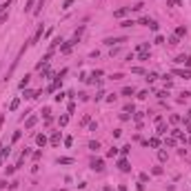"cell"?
<instances>
[{"mask_svg":"<svg viewBox=\"0 0 191 191\" xmlns=\"http://www.w3.org/2000/svg\"><path fill=\"white\" fill-rule=\"evenodd\" d=\"M129 151H131V145H125V147H122V149H120V154H122V156H127V154H129Z\"/></svg>","mask_w":191,"mask_h":191,"instance_id":"27","label":"cell"},{"mask_svg":"<svg viewBox=\"0 0 191 191\" xmlns=\"http://www.w3.org/2000/svg\"><path fill=\"white\" fill-rule=\"evenodd\" d=\"M185 129L191 133V120H189V118H185Z\"/></svg>","mask_w":191,"mask_h":191,"instance_id":"31","label":"cell"},{"mask_svg":"<svg viewBox=\"0 0 191 191\" xmlns=\"http://www.w3.org/2000/svg\"><path fill=\"white\" fill-rule=\"evenodd\" d=\"M91 169H93V171H102V169H104V162H102L100 158H98V160H91Z\"/></svg>","mask_w":191,"mask_h":191,"instance_id":"6","label":"cell"},{"mask_svg":"<svg viewBox=\"0 0 191 191\" xmlns=\"http://www.w3.org/2000/svg\"><path fill=\"white\" fill-rule=\"evenodd\" d=\"M38 0H27V5H25V11H31V7H36Z\"/></svg>","mask_w":191,"mask_h":191,"instance_id":"18","label":"cell"},{"mask_svg":"<svg viewBox=\"0 0 191 191\" xmlns=\"http://www.w3.org/2000/svg\"><path fill=\"white\" fill-rule=\"evenodd\" d=\"M131 11V7H122V9H118V11H113V18H122V16H127Z\"/></svg>","mask_w":191,"mask_h":191,"instance_id":"7","label":"cell"},{"mask_svg":"<svg viewBox=\"0 0 191 191\" xmlns=\"http://www.w3.org/2000/svg\"><path fill=\"white\" fill-rule=\"evenodd\" d=\"M118 191H127V187H125V185H120V187H118Z\"/></svg>","mask_w":191,"mask_h":191,"instance_id":"43","label":"cell"},{"mask_svg":"<svg viewBox=\"0 0 191 191\" xmlns=\"http://www.w3.org/2000/svg\"><path fill=\"white\" fill-rule=\"evenodd\" d=\"M171 133H173V138H178V140H182V142H187L189 138L185 136V133L182 131H180V129H171Z\"/></svg>","mask_w":191,"mask_h":191,"instance_id":"8","label":"cell"},{"mask_svg":"<svg viewBox=\"0 0 191 191\" xmlns=\"http://www.w3.org/2000/svg\"><path fill=\"white\" fill-rule=\"evenodd\" d=\"M36 122H38V116H29V118H27V122H25V129H31Z\"/></svg>","mask_w":191,"mask_h":191,"instance_id":"10","label":"cell"},{"mask_svg":"<svg viewBox=\"0 0 191 191\" xmlns=\"http://www.w3.org/2000/svg\"><path fill=\"white\" fill-rule=\"evenodd\" d=\"M156 78H158V73H147V80H149V82H154Z\"/></svg>","mask_w":191,"mask_h":191,"instance_id":"33","label":"cell"},{"mask_svg":"<svg viewBox=\"0 0 191 191\" xmlns=\"http://www.w3.org/2000/svg\"><path fill=\"white\" fill-rule=\"evenodd\" d=\"M167 5H169V7H173V5H178V0H167Z\"/></svg>","mask_w":191,"mask_h":191,"instance_id":"40","label":"cell"},{"mask_svg":"<svg viewBox=\"0 0 191 191\" xmlns=\"http://www.w3.org/2000/svg\"><path fill=\"white\" fill-rule=\"evenodd\" d=\"M138 58H140V60H149V51H140Z\"/></svg>","mask_w":191,"mask_h":191,"instance_id":"26","label":"cell"},{"mask_svg":"<svg viewBox=\"0 0 191 191\" xmlns=\"http://www.w3.org/2000/svg\"><path fill=\"white\" fill-rule=\"evenodd\" d=\"M73 2H76V0H64V2H62V9H69Z\"/></svg>","mask_w":191,"mask_h":191,"instance_id":"29","label":"cell"},{"mask_svg":"<svg viewBox=\"0 0 191 191\" xmlns=\"http://www.w3.org/2000/svg\"><path fill=\"white\" fill-rule=\"evenodd\" d=\"M58 165H73V158H58Z\"/></svg>","mask_w":191,"mask_h":191,"instance_id":"17","label":"cell"},{"mask_svg":"<svg viewBox=\"0 0 191 191\" xmlns=\"http://www.w3.org/2000/svg\"><path fill=\"white\" fill-rule=\"evenodd\" d=\"M42 33H45V25H40V27L36 29V33H33V38H31V42H29V45H36V42L42 38Z\"/></svg>","mask_w":191,"mask_h":191,"instance_id":"2","label":"cell"},{"mask_svg":"<svg viewBox=\"0 0 191 191\" xmlns=\"http://www.w3.org/2000/svg\"><path fill=\"white\" fill-rule=\"evenodd\" d=\"M149 29H151V31H158V22H156V20H151V25H149Z\"/></svg>","mask_w":191,"mask_h":191,"instance_id":"32","label":"cell"},{"mask_svg":"<svg viewBox=\"0 0 191 191\" xmlns=\"http://www.w3.org/2000/svg\"><path fill=\"white\" fill-rule=\"evenodd\" d=\"M64 96H67V93H62V91H58V93H56V96H53V100H56V102H62V100H64Z\"/></svg>","mask_w":191,"mask_h":191,"instance_id":"19","label":"cell"},{"mask_svg":"<svg viewBox=\"0 0 191 191\" xmlns=\"http://www.w3.org/2000/svg\"><path fill=\"white\" fill-rule=\"evenodd\" d=\"M176 36H178V38L187 36V29H185V27H178V29H176Z\"/></svg>","mask_w":191,"mask_h":191,"instance_id":"21","label":"cell"},{"mask_svg":"<svg viewBox=\"0 0 191 191\" xmlns=\"http://www.w3.org/2000/svg\"><path fill=\"white\" fill-rule=\"evenodd\" d=\"M169 45H171V47H176V45H180V38H178L176 33H173V36H169Z\"/></svg>","mask_w":191,"mask_h":191,"instance_id":"14","label":"cell"},{"mask_svg":"<svg viewBox=\"0 0 191 191\" xmlns=\"http://www.w3.org/2000/svg\"><path fill=\"white\" fill-rule=\"evenodd\" d=\"M18 107H20V98H14L11 104H9V111H18Z\"/></svg>","mask_w":191,"mask_h":191,"instance_id":"11","label":"cell"},{"mask_svg":"<svg viewBox=\"0 0 191 191\" xmlns=\"http://www.w3.org/2000/svg\"><path fill=\"white\" fill-rule=\"evenodd\" d=\"M18 140H20V131H16V133H14V138H11V142H18Z\"/></svg>","mask_w":191,"mask_h":191,"instance_id":"38","label":"cell"},{"mask_svg":"<svg viewBox=\"0 0 191 191\" xmlns=\"http://www.w3.org/2000/svg\"><path fill=\"white\" fill-rule=\"evenodd\" d=\"M58 122H60V127H64L67 122H69V113H64V116H60V120H58Z\"/></svg>","mask_w":191,"mask_h":191,"instance_id":"20","label":"cell"},{"mask_svg":"<svg viewBox=\"0 0 191 191\" xmlns=\"http://www.w3.org/2000/svg\"><path fill=\"white\" fill-rule=\"evenodd\" d=\"M133 118H136V122H138V125H142V113H136Z\"/></svg>","mask_w":191,"mask_h":191,"instance_id":"39","label":"cell"},{"mask_svg":"<svg viewBox=\"0 0 191 191\" xmlns=\"http://www.w3.org/2000/svg\"><path fill=\"white\" fill-rule=\"evenodd\" d=\"M173 73H176V76H180V78H185V80H187V78H191V69H173Z\"/></svg>","mask_w":191,"mask_h":191,"instance_id":"5","label":"cell"},{"mask_svg":"<svg viewBox=\"0 0 191 191\" xmlns=\"http://www.w3.org/2000/svg\"><path fill=\"white\" fill-rule=\"evenodd\" d=\"M118 169H120V171H131L129 160H127V158H120V160H118Z\"/></svg>","mask_w":191,"mask_h":191,"instance_id":"4","label":"cell"},{"mask_svg":"<svg viewBox=\"0 0 191 191\" xmlns=\"http://www.w3.org/2000/svg\"><path fill=\"white\" fill-rule=\"evenodd\" d=\"M2 125H5V116H0V129H2Z\"/></svg>","mask_w":191,"mask_h":191,"instance_id":"42","label":"cell"},{"mask_svg":"<svg viewBox=\"0 0 191 191\" xmlns=\"http://www.w3.org/2000/svg\"><path fill=\"white\" fill-rule=\"evenodd\" d=\"M122 93H125V96H131V93H133V89H131V87H125V89H122Z\"/></svg>","mask_w":191,"mask_h":191,"instance_id":"37","label":"cell"},{"mask_svg":"<svg viewBox=\"0 0 191 191\" xmlns=\"http://www.w3.org/2000/svg\"><path fill=\"white\" fill-rule=\"evenodd\" d=\"M2 149H5V147L0 145V165H2Z\"/></svg>","mask_w":191,"mask_h":191,"instance_id":"41","label":"cell"},{"mask_svg":"<svg viewBox=\"0 0 191 191\" xmlns=\"http://www.w3.org/2000/svg\"><path fill=\"white\" fill-rule=\"evenodd\" d=\"M133 25H136L133 20H125V22H120V27H133Z\"/></svg>","mask_w":191,"mask_h":191,"instance_id":"30","label":"cell"},{"mask_svg":"<svg viewBox=\"0 0 191 191\" xmlns=\"http://www.w3.org/2000/svg\"><path fill=\"white\" fill-rule=\"evenodd\" d=\"M60 140H62V136H60V131H56V133H51V138H49V142H51V147H58V145H60Z\"/></svg>","mask_w":191,"mask_h":191,"instance_id":"3","label":"cell"},{"mask_svg":"<svg viewBox=\"0 0 191 191\" xmlns=\"http://www.w3.org/2000/svg\"><path fill=\"white\" fill-rule=\"evenodd\" d=\"M89 149H93V151H98V149H100V142H96V140H91V142H89Z\"/></svg>","mask_w":191,"mask_h":191,"instance_id":"24","label":"cell"},{"mask_svg":"<svg viewBox=\"0 0 191 191\" xmlns=\"http://www.w3.org/2000/svg\"><path fill=\"white\" fill-rule=\"evenodd\" d=\"M64 145H67V147H71V145H73V138H71V136H67V138H64Z\"/></svg>","mask_w":191,"mask_h":191,"instance_id":"34","label":"cell"},{"mask_svg":"<svg viewBox=\"0 0 191 191\" xmlns=\"http://www.w3.org/2000/svg\"><path fill=\"white\" fill-rule=\"evenodd\" d=\"M29 80H31V76H25V78L20 80V84H18V87H20V89H25L27 84H29Z\"/></svg>","mask_w":191,"mask_h":191,"instance_id":"15","label":"cell"},{"mask_svg":"<svg viewBox=\"0 0 191 191\" xmlns=\"http://www.w3.org/2000/svg\"><path fill=\"white\" fill-rule=\"evenodd\" d=\"M73 45H78V38H71L69 42H62V45H60V53H69V51L73 49Z\"/></svg>","mask_w":191,"mask_h":191,"instance_id":"1","label":"cell"},{"mask_svg":"<svg viewBox=\"0 0 191 191\" xmlns=\"http://www.w3.org/2000/svg\"><path fill=\"white\" fill-rule=\"evenodd\" d=\"M147 145H149V147H154V149H158V147H160V140H158V138H151Z\"/></svg>","mask_w":191,"mask_h":191,"instance_id":"16","label":"cell"},{"mask_svg":"<svg viewBox=\"0 0 191 191\" xmlns=\"http://www.w3.org/2000/svg\"><path fill=\"white\" fill-rule=\"evenodd\" d=\"M45 2H47V0H38V2H36V9H33V14H36V16L42 11V5H45Z\"/></svg>","mask_w":191,"mask_h":191,"instance_id":"13","label":"cell"},{"mask_svg":"<svg viewBox=\"0 0 191 191\" xmlns=\"http://www.w3.org/2000/svg\"><path fill=\"white\" fill-rule=\"evenodd\" d=\"M120 42H125V38H107V40H104V45H109V47L120 45Z\"/></svg>","mask_w":191,"mask_h":191,"instance_id":"9","label":"cell"},{"mask_svg":"<svg viewBox=\"0 0 191 191\" xmlns=\"http://www.w3.org/2000/svg\"><path fill=\"white\" fill-rule=\"evenodd\" d=\"M116 156H118V149H116V147L107 151V158H116Z\"/></svg>","mask_w":191,"mask_h":191,"instance_id":"22","label":"cell"},{"mask_svg":"<svg viewBox=\"0 0 191 191\" xmlns=\"http://www.w3.org/2000/svg\"><path fill=\"white\" fill-rule=\"evenodd\" d=\"M138 51H149V42H140V47H138Z\"/></svg>","mask_w":191,"mask_h":191,"instance_id":"25","label":"cell"},{"mask_svg":"<svg viewBox=\"0 0 191 191\" xmlns=\"http://www.w3.org/2000/svg\"><path fill=\"white\" fill-rule=\"evenodd\" d=\"M89 122H91V116H84V118L80 120V125H89Z\"/></svg>","mask_w":191,"mask_h":191,"instance_id":"35","label":"cell"},{"mask_svg":"<svg viewBox=\"0 0 191 191\" xmlns=\"http://www.w3.org/2000/svg\"><path fill=\"white\" fill-rule=\"evenodd\" d=\"M36 142H38L40 147H45V145H47V136H45V133H38V136H36Z\"/></svg>","mask_w":191,"mask_h":191,"instance_id":"12","label":"cell"},{"mask_svg":"<svg viewBox=\"0 0 191 191\" xmlns=\"http://www.w3.org/2000/svg\"><path fill=\"white\" fill-rule=\"evenodd\" d=\"M165 145H167V147H176V140H173V138H167Z\"/></svg>","mask_w":191,"mask_h":191,"instance_id":"28","label":"cell"},{"mask_svg":"<svg viewBox=\"0 0 191 191\" xmlns=\"http://www.w3.org/2000/svg\"><path fill=\"white\" fill-rule=\"evenodd\" d=\"M131 71H133V73H145V69H142V67H133Z\"/></svg>","mask_w":191,"mask_h":191,"instance_id":"36","label":"cell"},{"mask_svg":"<svg viewBox=\"0 0 191 191\" xmlns=\"http://www.w3.org/2000/svg\"><path fill=\"white\" fill-rule=\"evenodd\" d=\"M158 158H160V162H165V160H167V151L160 149V151H158Z\"/></svg>","mask_w":191,"mask_h":191,"instance_id":"23","label":"cell"},{"mask_svg":"<svg viewBox=\"0 0 191 191\" xmlns=\"http://www.w3.org/2000/svg\"><path fill=\"white\" fill-rule=\"evenodd\" d=\"M102 191H113V189H111V187H104V189H102Z\"/></svg>","mask_w":191,"mask_h":191,"instance_id":"44","label":"cell"}]
</instances>
